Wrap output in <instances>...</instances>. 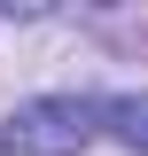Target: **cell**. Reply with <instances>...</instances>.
<instances>
[{"instance_id": "cell-1", "label": "cell", "mask_w": 148, "mask_h": 156, "mask_svg": "<svg viewBox=\"0 0 148 156\" xmlns=\"http://www.w3.org/2000/svg\"><path fill=\"white\" fill-rule=\"evenodd\" d=\"M93 140V101L78 94H39L0 125V156H78Z\"/></svg>"}, {"instance_id": "cell-2", "label": "cell", "mask_w": 148, "mask_h": 156, "mask_svg": "<svg viewBox=\"0 0 148 156\" xmlns=\"http://www.w3.org/2000/svg\"><path fill=\"white\" fill-rule=\"evenodd\" d=\"M93 117H101V125H109L125 148H140V156H148V94H109Z\"/></svg>"}]
</instances>
